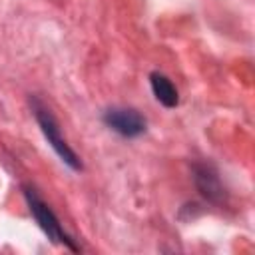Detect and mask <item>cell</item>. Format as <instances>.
Returning <instances> with one entry per match:
<instances>
[{
    "label": "cell",
    "instance_id": "cell-1",
    "mask_svg": "<svg viewBox=\"0 0 255 255\" xmlns=\"http://www.w3.org/2000/svg\"><path fill=\"white\" fill-rule=\"evenodd\" d=\"M30 106H32V112H34V118L46 137V141L50 143V147L56 151V155L74 171H80L82 169V161L80 157L76 155V151L68 145V141L64 139L62 131H60V126L54 118V114L38 100V98H30Z\"/></svg>",
    "mask_w": 255,
    "mask_h": 255
},
{
    "label": "cell",
    "instance_id": "cell-2",
    "mask_svg": "<svg viewBox=\"0 0 255 255\" xmlns=\"http://www.w3.org/2000/svg\"><path fill=\"white\" fill-rule=\"evenodd\" d=\"M22 191H24V199H26V203H28V207H30V213L34 215V219H36L38 227L44 231V235H46L52 243H56V245H66L68 249L78 251V245H76V243L72 241V237L62 229L58 217L54 215V211L50 209V205L36 193V189L30 187V185H24Z\"/></svg>",
    "mask_w": 255,
    "mask_h": 255
},
{
    "label": "cell",
    "instance_id": "cell-3",
    "mask_svg": "<svg viewBox=\"0 0 255 255\" xmlns=\"http://www.w3.org/2000/svg\"><path fill=\"white\" fill-rule=\"evenodd\" d=\"M102 120H104V124L112 131L120 133L122 137H137V135H141L145 131V126H147L145 118L137 110H133V108H122V106L108 108L104 112Z\"/></svg>",
    "mask_w": 255,
    "mask_h": 255
},
{
    "label": "cell",
    "instance_id": "cell-4",
    "mask_svg": "<svg viewBox=\"0 0 255 255\" xmlns=\"http://www.w3.org/2000/svg\"><path fill=\"white\" fill-rule=\"evenodd\" d=\"M191 177L195 183V189L203 199H207L213 205H223L227 199L225 187L221 185V179L217 175V169L211 163L205 161H195L191 165Z\"/></svg>",
    "mask_w": 255,
    "mask_h": 255
},
{
    "label": "cell",
    "instance_id": "cell-5",
    "mask_svg": "<svg viewBox=\"0 0 255 255\" xmlns=\"http://www.w3.org/2000/svg\"><path fill=\"white\" fill-rule=\"evenodd\" d=\"M149 86H151V92L155 96V100L165 106V108H175L179 104V94L173 86V82L161 74V72H151L149 74Z\"/></svg>",
    "mask_w": 255,
    "mask_h": 255
}]
</instances>
